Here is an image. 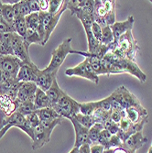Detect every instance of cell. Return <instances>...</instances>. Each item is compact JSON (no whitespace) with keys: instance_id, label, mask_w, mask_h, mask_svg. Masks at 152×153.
<instances>
[{"instance_id":"cell-1","label":"cell","mask_w":152,"mask_h":153,"mask_svg":"<svg viewBox=\"0 0 152 153\" xmlns=\"http://www.w3.org/2000/svg\"><path fill=\"white\" fill-rule=\"evenodd\" d=\"M139 51V46L135 39L132 30L128 31L117 40L110 44V51L116 56L136 62V56Z\"/></svg>"},{"instance_id":"cell-2","label":"cell","mask_w":152,"mask_h":153,"mask_svg":"<svg viewBox=\"0 0 152 153\" xmlns=\"http://www.w3.org/2000/svg\"><path fill=\"white\" fill-rule=\"evenodd\" d=\"M105 61L109 62L111 64H113L115 67H116L119 71H121L123 74L124 73H128L130 74L131 75L135 76L136 78H137L139 80L140 82H145L147 80V75L145 74V73L139 68V66L136 64V62L130 61L128 59H124V58H120L116 55L108 52L105 56L103 58Z\"/></svg>"},{"instance_id":"cell-3","label":"cell","mask_w":152,"mask_h":153,"mask_svg":"<svg viewBox=\"0 0 152 153\" xmlns=\"http://www.w3.org/2000/svg\"><path fill=\"white\" fill-rule=\"evenodd\" d=\"M63 118H57L49 122H40L38 127L34 128V137L32 140V149L36 150L42 148L49 143L55 127L62 123Z\"/></svg>"},{"instance_id":"cell-4","label":"cell","mask_w":152,"mask_h":153,"mask_svg":"<svg viewBox=\"0 0 152 153\" xmlns=\"http://www.w3.org/2000/svg\"><path fill=\"white\" fill-rule=\"evenodd\" d=\"M13 127H16L21 129L31 138V140H33L34 128L27 122L26 117L23 115L19 114V112H15L11 116L5 118L3 121L0 122V140L4 137V135L7 132V130Z\"/></svg>"},{"instance_id":"cell-5","label":"cell","mask_w":152,"mask_h":153,"mask_svg":"<svg viewBox=\"0 0 152 153\" xmlns=\"http://www.w3.org/2000/svg\"><path fill=\"white\" fill-rule=\"evenodd\" d=\"M72 49V38L64 39L62 42L51 53V60L50 64L45 68V70L50 74H57L59 69L62 65L66 57L71 54Z\"/></svg>"},{"instance_id":"cell-6","label":"cell","mask_w":152,"mask_h":153,"mask_svg":"<svg viewBox=\"0 0 152 153\" xmlns=\"http://www.w3.org/2000/svg\"><path fill=\"white\" fill-rule=\"evenodd\" d=\"M80 105L81 103H78L76 100L64 93L60 100L52 106V108L62 118L70 119L80 113Z\"/></svg>"},{"instance_id":"cell-7","label":"cell","mask_w":152,"mask_h":153,"mask_svg":"<svg viewBox=\"0 0 152 153\" xmlns=\"http://www.w3.org/2000/svg\"><path fill=\"white\" fill-rule=\"evenodd\" d=\"M11 48L14 53V56L18 57L23 63L30 66H36V64L30 60V45L25 39L17 33H11Z\"/></svg>"},{"instance_id":"cell-8","label":"cell","mask_w":152,"mask_h":153,"mask_svg":"<svg viewBox=\"0 0 152 153\" xmlns=\"http://www.w3.org/2000/svg\"><path fill=\"white\" fill-rule=\"evenodd\" d=\"M65 74L70 77L77 76V77L87 79L94 82L95 85H98V82H99V76L94 73L88 58H85V61H82L81 63H79L75 67L67 69L65 71Z\"/></svg>"},{"instance_id":"cell-9","label":"cell","mask_w":152,"mask_h":153,"mask_svg":"<svg viewBox=\"0 0 152 153\" xmlns=\"http://www.w3.org/2000/svg\"><path fill=\"white\" fill-rule=\"evenodd\" d=\"M66 9H67V1H65L62 9L56 14H50L49 12H39V13L41 23H42L43 29H44V32H45L43 45H45L47 43V41L49 40L51 33L54 31L55 27H56L62 15L65 12Z\"/></svg>"},{"instance_id":"cell-10","label":"cell","mask_w":152,"mask_h":153,"mask_svg":"<svg viewBox=\"0 0 152 153\" xmlns=\"http://www.w3.org/2000/svg\"><path fill=\"white\" fill-rule=\"evenodd\" d=\"M111 96L112 99L116 101L117 104H119L125 110L131 106L141 105L139 100L136 98V96L134 95L129 90H128L123 85L115 90Z\"/></svg>"},{"instance_id":"cell-11","label":"cell","mask_w":152,"mask_h":153,"mask_svg":"<svg viewBox=\"0 0 152 153\" xmlns=\"http://www.w3.org/2000/svg\"><path fill=\"white\" fill-rule=\"evenodd\" d=\"M22 62L14 55H5L0 57V71L17 78Z\"/></svg>"},{"instance_id":"cell-12","label":"cell","mask_w":152,"mask_h":153,"mask_svg":"<svg viewBox=\"0 0 152 153\" xmlns=\"http://www.w3.org/2000/svg\"><path fill=\"white\" fill-rule=\"evenodd\" d=\"M69 120L72 122L73 128H74V131H75L74 147L79 148L82 144H85V143L92 145V142L89 138V129H87L85 127H82L79 122L76 121V119L74 117H71Z\"/></svg>"},{"instance_id":"cell-13","label":"cell","mask_w":152,"mask_h":153,"mask_svg":"<svg viewBox=\"0 0 152 153\" xmlns=\"http://www.w3.org/2000/svg\"><path fill=\"white\" fill-rule=\"evenodd\" d=\"M38 89V86L35 82H21V85L18 92V97L17 101L21 102H27V101H34V97L36 91Z\"/></svg>"},{"instance_id":"cell-14","label":"cell","mask_w":152,"mask_h":153,"mask_svg":"<svg viewBox=\"0 0 152 153\" xmlns=\"http://www.w3.org/2000/svg\"><path fill=\"white\" fill-rule=\"evenodd\" d=\"M18 106L19 103L17 100L12 101L8 97L0 94V122L17 112Z\"/></svg>"},{"instance_id":"cell-15","label":"cell","mask_w":152,"mask_h":153,"mask_svg":"<svg viewBox=\"0 0 152 153\" xmlns=\"http://www.w3.org/2000/svg\"><path fill=\"white\" fill-rule=\"evenodd\" d=\"M148 111L142 105L131 106L126 109V117L133 124L140 123L144 120H148Z\"/></svg>"},{"instance_id":"cell-16","label":"cell","mask_w":152,"mask_h":153,"mask_svg":"<svg viewBox=\"0 0 152 153\" xmlns=\"http://www.w3.org/2000/svg\"><path fill=\"white\" fill-rule=\"evenodd\" d=\"M134 23H135L134 17L130 16L125 21H120V22L116 21L112 26H110L113 32V35H114V38H115V41L117 40L121 36H123L128 31L132 30Z\"/></svg>"},{"instance_id":"cell-17","label":"cell","mask_w":152,"mask_h":153,"mask_svg":"<svg viewBox=\"0 0 152 153\" xmlns=\"http://www.w3.org/2000/svg\"><path fill=\"white\" fill-rule=\"evenodd\" d=\"M39 71V69L36 66H30L26 63H22L19 72L17 76V80L19 82H35L37 74Z\"/></svg>"},{"instance_id":"cell-18","label":"cell","mask_w":152,"mask_h":153,"mask_svg":"<svg viewBox=\"0 0 152 153\" xmlns=\"http://www.w3.org/2000/svg\"><path fill=\"white\" fill-rule=\"evenodd\" d=\"M55 79H56V74H50L47 72L45 69H43V70L39 71L35 80V83L38 86V88L41 89L46 93L50 88Z\"/></svg>"},{"instance_id":"cell-19","label":"cell","mask_w":152,"mask_h":153,"mask_svg":"<svg viewBox=\"0 0 152 153\" xmlns=\"http://www.w3.org/2000/svg\"><path fill=\"white\" fill-rule=\"evenodd\" d=\"M21 82H22L14 81L7 83H2V85H0V94L8 97L12 101H16Z\"/></svg>"},{"instance_id":"cell-20","label":"cell","mask_w":152,"mask_h":153,"mask_svg":"<svg viewBox=\"0 0 152 153\" xmlns=\"http://www.w3.org/2000/svg\"><path fill=\"white\" fill-rule=\"evenodd\" d=\"M148 138L143 136L142 132H136L131 135L128 140L123 143L127 149L136 152L137 149H139L145 143H147Z\"/></svg>"},{"instance_id":"cell-21","label":"cell","mask_w":152,"mask_h":153,"mask_svg":"<svg viewBox=\"0 0 152 153\" xmlns=\"http://www.w3.org/2000/svg\"><path fill=\"white\" fill-rule=\"evenodd\" d=\"M106 10L103 4L102 0H94V9H93V19L102 27L107 26L105 22Z\"/></svg>"},{"instance_id":"cell-22","label":"cell","mask_w":152,"mask_h":153,"mask_svg":"<svg viewBox=\"0 0 152 153\" xmlns=\"http://www.w3.org/2000/svg\"><path fill=\"white\" fill-rule=\"evenodd\" d=\"M34 105H35V107L37 110L47 108V107H51V103L49 99V97L47 96V94L39 88L37 89L36 94H35Z\"/></svg>"},{"instance_id":"cell-23","label":"cell","mask_w":152,"mask_h":153,"mask_svg":"<svg viewBox=\"0 0 152 153\" xmlns=\"http://www.w3.org/2000/svg\"><path fill=\"white\" fill-rule=\"evenodd\" d=\"M64 93L65 92H63L60 88V86L58 85V82H57V78H56L53 81V83L51 85L50 88L46 92L47 96L49 97V99L51 103V107L60 100V98L63 95Z\"/></svg>"},{"instance_id":"cell-24","label":"cell","mask_w":152,"mask_h":153,"mask_svg":"<svg viewBox=\"0 0 152 153\" xmlns=\"http://www.w3.org/2000/svg\"><path fill=\"white\" fill-rule=\"evenodd\" d=\"M36 112L39 117L40 122H49L57 118H62L52 107H47L36 110Z\"/></svg>"},{"instance_id":"cell-25","label":"cell","mask_w":152,"mask_h":153,"mask_svg":"<svg viewBox=\"0 0 152 153\" xmlns=\"http://www.w3.org/2000/svg\"><path fill=\"white\" fill-rule=\"evenodd\" d=\"M106 10L105 22L108 26H112L116 22V1L102 0Z\"/></svg>"},{"instance_id":"cell-26","label":"cell","mask_w":152,"mask_h":153,"mask_svg":"<svg viewBox=\"0 0 152 153\" xmlns=\"http://www.w3.org/2000/svg\"><path fill=\"white\" fill-rule=\"evenodd\" d=\"M0 52L1 56L14 55L11 48V33L0 34Z\"/></svg>"},{"instance_id":"cell-27","label":"cell","mask_w":152,"mask_h":153,"mask_svg":"<svg viewBox=\"0 0 152 153\" xmlns=\"http://www.w3.org/2000/svg\"><path fill=\"white\" fill-rule=\"evenodd\" d=\"M13 3H3L1 6L2 10V15L6 22L10 25L13 27L14 20H15V17H14V9H13Z\"/></svg>"},{"instance_id":"cell-28","label":"cell","mask_w":152,"mask_h":153,"mask_svg":"<svg viewBox=\"0 0 152 153\" xmlns=\"http://www.w3.org/2000/svg\"><path fill=\"white\" fill-rule=\"evenodd\" d=\"M23 39H25V41L30 46L31 44H39V45L43 46L42 39H40V37H39V33L37 32V30L27 29V33H26V35H25V37Z\"/></svg>"},{"instance_id":"cell-29","label":"cell","mask_w":152,"mask_h":153,"mask_svg":"<svg viewBox=\"0 0 152 153\" xmlns=\"http://www.w3.org/2000/svg\"><path fill=\"white\" fill-rule=\"evenodd\" d=\"M19 103V106L17 109V112H19V114L23 115L24 117L30 115L37 110L34 105V101H27V102H18Z\"/></svg>"},{"instance_id":"cell-30","label":"cell","mask_w":152,"mask_h":153,"mask_svg":"<svg viewBox=\"0 0 152 153\" xmlns=\"http://www.w3.org/2000/svg\"><path fill=\"white\" fill-rule=\"evenodd\" d=\"M74 118L76 119L77 122H79L82 127L86 128L87 129H90L96 122L94 117L93 116H86V115H82V113H78Z\"/></svg>"},{"instance_id":"cell-31","label":"cell","mask_w":152,"mask_h":153,"mask_svg":"<svg viewBox=\"0 0 152 153\" xmlns=\"http://www.w3.org/2000/svg\"><path fill=\"white\" fill-rule=\"evenodd\" d=\"M103 129H105V126L102 123H95L93 126L89 129V138H90L92 144L97 143L99 135Z\"/></svg>"},{"instance_id":"cell-32","label":"cell","mask_w":152,"mask_h":153,"mask_svg":"<svg viewBox=\"0 0 152 153\" xmlns=\"http://www.w3.org/2000/svg\"><path fill=\"white\" fill-rule=\"evenodd\" d=\"M13 29H14L15 33H17L19 36H21L22 38H24L27 33V30L25 18H19L14 20Z\"/></svg>"},{"instance_id":"cell-33","label":"cell","mask_w":152,"mask_h":153,"mask_svg":"<svg viewBox=\"0 0 152 153\" xmlns=\"http://www.w3.org/2000/svg\"><path fill=\"white\" fill-rule=\"evenodd\" d=\"M115 41V38L112 32V30L110 26H105L102 27V40H101V44L108 46L110 44H112Z\"/></svg>"},{"instance_id":"cell-34","label":"cell","mask_w":152,"mask_h":153,"mask_svg":"<svg viewBox=\"0 0 152 153\" xmlns=\"http://www.w3.org/2000/svg\"><path fill=\"white\" fill-rule=\"evenodd\" d=\"M25 20H26L27 29L37 30L38 27L39 25V22H40V18H39V13H31L29 16L25 17Z\"/></svg>"},{"instance_id":"cell-35","label":"cell","mask_w":152,"mask_h":153,"mask_svg":"<svg viewBox=\"0 0 152 153\" xmlns=\"http://www.w3.org/2000/svg\"><path fill=\"white\" fill-rule=\"evenodd\" d=\"M74 3L77 7L84 10L91 15H93V9H94V1L93 0H77Z\"/></svg>"},{"instance_id":"cell-36","label":"cell","mask_w":152,"mask_h":153,"mask_svg":"<svg viewBox=\"0 0 152 153\" xmlns=\"http://www.w3.org/2000/svg\"><path fill=\"white\" fill-rule=\"evenodd\" d=\"M112 134L110 133L109 131H107L105 128L103 129L99 135V137H98V140H97V144H100L102 145L104 148H105V150L108 149L109 148V143H110V140H111V137H112Z\"/></svg>"},{"instance_id":"cell-37","label":"cell","mask_w":152,"mask_h":153,"mask_svg":"<svg viewBox=\"0 0 152 153\" xmlns=\"http://www.w3.org/2000/svg\"><path fill=\"white\" fill-rule=\"evenodd\" d=\"M1 6H2V2L0 1V34H5V33H14V29L8 25L6 20L3 18L2 15V10H1Z\"/></svg>"},{"instance_id":"cell-38","label":"cell","mask_w":152,"mask_h":153,"mask_svg":"<svg viewBox=\"0 0 152 153\" xmlns=\"http://www.w3.org/2000/svg\"><path fill=\"white\" fill-rule=\"evenodd\" d=\"M65 3V0H49V13H58Z\"/></svg>"},{"instance_id":"cell-39","label":"cell","mask_w":152,"mask_h":153,"mask_svg":"<svg viewBox=\"0 0 152 153\" xmlns=\"http://www.w3.org/2000/svg\"><path fill=\"white\" fill-rule=\"evenodd\" d=\"M25 117H26L27 122L29 123L33 128H35L36 127H38L39 125L40 124L39 117V116H38L36 111H35V112H33V113H31V114H30V115L26 116Z\"/></svg>"},{"instance_id":"cell-40","label":"cell","mask_w":152,"mask_h":153,"mask_svg":"<svg viewBox=\"0 0 152 153\" xmlns=\"http://www.w3.org/2000/svg\"><path fill=\"white\" fill-rule=\"evenodd\" d=\"M104 126H105V128L107 131H109L112 135H117V133L119 132V125L114 123L111 120H108L107 122H105L104 124Z\"/></svg>"},{"instance_id":"cell-41","label":"cell","mask_w":152,"mask_h":153,"mask_svg":"<svg viewBox=\"0 0 152 153\" xmlns=\"http://www.w3.org/2000/svg\"><path fill=\"white\" fill-rule=\"evenodd\" d=\"M92 32H93V35L94 39L101 43V40H102V27L100 25H98L96 22H93V24L92 26Z\"/></svg>"},{"instance_id":"cell-42","label":"cell","mask_w":152,"mask_h":153,"mask_svg":"<svg viewBox=\"0 0 152 153\" xmlns=\"http://www.w3.org/2000/svg\"><path fill=\"white\" fill-rule=\"evenodd\" d=\"M104 153H136L128 149H127L125 146L122 145L118 148H115V149H106L104 151Z\"/></svg>"},{"instance_id":"cell-43","label":"cell","mask_w":152,"mask_h":153,"mask_svg":"<svg viewBox=\"0 0 152 153\" xmlns=\"http://www.w3.org/2000/svg\"><path fill=\"white\" fill-rule=\"evenodd\" d=\"M29 3H30V7L31 13H39L40 12L38 0H29Z\"/></svg>"},{"instance_id":"cell-44","label":"cell","mask_w":152,"mask_h":153,"mask_svg":"<svg viewBox=\"0 0 152 153\" xmlns=\"http://www.w3.org/2000/svg\"><path fill=\"white\" fill-rule=\"evenodd\" d=\"M40 12L49 11V0H38Z\"/></svg>"},{"instance_id":"cell-45","label":"cell","mask_w":152,"mask_h":153,"mask_svg":"<svg viewBox=\"0 0 152 153\" xmlns=\"http://www.w3.org/2000/svg\"><path fill=\"white\" fill-rule=\"evenodd\" d=\"M105 148L100 144H92L91 145V153H104Z\"/></svg>"},{"instance_id":"cell-46","label":"cell","mask_w":152,"mask_h":153,"mask_svg":"<svg viewBox=\"0 0 152 153\" xmlns=\"http://www.w3.org/2000/svg\"><path fill=\"white\" fill-rule=\"evenodd\" d=\"M79 153H91V145L88 143L82 144L79 147Z\"/></svg>"},{"instance_id":"cell-47","label":"cell","mask_w":152,"mask_h":153,"mask_svg":"<svg viewBox=\"0 0 152 153\" xmlns=\"http://www.w3.org/2000/svg\"><path fill=\"white\" fill-rule=\"evenodd\" d=\"M69 153H79V148L73 147V149L70 152H69Z\"/></svg>"},{"instance_id":"cell-48","label":"cell","mask_w":152,"mask_h":153,"mask_svg":"<svg viewBox=\"0 0 152 153\" xmlns=\"http://www.w3.org/2000/svg\"><path fill=\"white\" fill-rule=\"evenodd\" d=\"M148 153H152V143H151V146H150V148L148 149Z\"/></svg>"},{"instance_id":"cell-49","label":"cell","mask_w":152,"mask_h":153,"mask_svg":"<svg viewBox=\"0 0 152 153\" xmlns=\"http://www.w3.org/2000/svg\"><path fill=\"white\" fill-rule=\"evenodd\" d=\"M2 83V80H1V74H0V85Z\"/></svg>"},{"instance_id":"cell-50","label":"cell","mask_w":152,"mask_h":153,"mask_svg":"<svg viewBox=\"0 0 152 153\" xmlns=\"http://www.w3.org/2000/svg\"><path fill=\"white\" fill-rule=\"evenodd\" d=\"M0 57H1V52H0Z\"/></svg>"},{"instance_id":"cell-51","label":"cell","mask_w":152,"mask_h":153,"mask_svg":"<svg viewBox=\"0 0 152 153\" xmlns=\"http://www.w3.org/2000/svg\"><path fill=\"white\" fill-rule=\"evenodd\" d=\"M150 2H151V4H152V0H151V1H150Z\"/></svg>"}]
</instances>
